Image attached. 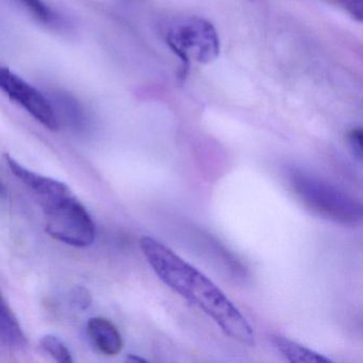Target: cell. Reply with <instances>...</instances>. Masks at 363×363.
<instances>
[{
	"instance_id": "16",
	"label": "cell",
	"mask_w": 363,
	"mask_h": 363,
	"mask_svg": "<svg viewBox=\"0 0 363 363\" xmlns=\"http://www.w3.org/2000/svg\"><path fill=\"white\" fill-rule=\"evenodd\" d=\"M128 361H133V362H146L145 359L141 358V357L131 356L128 357Z\"/></svg>"
},
{
	"instance_id": "7",
	"label": "cell",
	"mask_w": 363,
	"mask_h": 363,
	"mask_svg": "<svg viewBox=\"0 0 363 363\" xmlns=\"http://www.w3.org/2000/svg\"><path fill=\"white\" fill-rule=\"evenodd\" d=\"M88 333L97 350L106 356H116L123 350V337L113 323L107 318H92L88 323Z\"/></svg>"
},
{
	"instance_id": "11",
	"label": "cell",
	"mask_w": 363,
	"mask_h": 363,
	"mask_svg": "<svg viewBox=\"0 0 363 363\" xmlns=\"http://www.w3.org/2000/svg\"><path fill=\"white\" fill-rule=\"evenodd\" d=\"M18 1L39 22L48 24L54 20V14L43 0H18Z\"/></svg>"
},
{
	"instance_id": "8",
	"label": "cell",
	"mask_w": 363,
	"mask_h": 363,
	"mask_svg": "<svg viewBox=\"0 0 363 363\" xmlns=\"http://www.w3.org/2000/svg\"><path fill=\"white\" fill-rule=\"evenodd\" d=\"M0 343L16 350L25 348L28 344L18 318L10 309L1 293H0Z\"/></svg>"
},
{
	"instance_id": "2",
	"label": "cell",
	"mask_w": 363,
	"mask_h": 363,
	"mask_svg": "<svg viewBox=\"0 0 363 363\" xmlns=\"http://www.w3.org/2000/svg\"><path fill=\"white\" fill-rule=\"evenodd\" d=\"M286 177L299 201L314 213L343 225L362 220L361 203L335 184L297 167L289 169Z\"/></svg>"
},
{
	"instance_id": "10",
	"label": "cell",
	"mask_w": 363,
	"mask_h": 363,
	"mask_svg": "<svg viewBox=\"0 0 363 363\" xmlns=\"http://www.w3.org/2000/svg\"><path fill=\"white\" fill-rule=\"evenodd\" d=\"M40 343H41L42 348L58 362H73L71 352L59 337L52 335H44Z\"/></svg>"
},
{
	"instance_id": "5",
	"label": "cell",
	"mask_w": 363,
	"mask_h": 363,
	"mask_svg": "<svg viewBox=\"0 0 363 363\" xmlns=\"http://www.w3.org/2000/svg\"><path fill=\"white\" fill-rule=\"evenodd\" d=\"M0 90L46 128L58 130L59 120L50 101L7 67H0Z\"/></svg>"
},
{
	"instance_id": "15",
	"label": "cell",
	"mask_w": 363,
	"mask_h": 363,
	"mask_svg": "<svg viewBox=\"0 0 363 363\" xmlns=\"http://www.w3.org/2000/svg\"><path fill=\"white\" fill-rule=\"evenodd\" d=\"M8 199V190L5 184L0 182V201H5Z\"/></svg>"
},
{
	"instance_id": "14",
	"label": "cell",
	"mask_w": 363,
	"mask_h": 363,
	"mask_svg": "<svg viewBox=\"0 0 363 363\" xmlns=\"http://www.w3.org/2000/svg\"><path fill=\"white\" fill-rule=\"evenodd\" d=\"M344 8L346 11L350 12L352 16L359 22L362 21L363 16V0H337Z\"/></svg>"
},
{
	"instance_id": "3",
	"label": "cell",
	"mask_w": 363,
	"mask_h": 363,
	"mask_svg": "<svg viewBox=\"0 0 363 363\" xmlns=\"http://www.w3.org/2000/svg\"><path fill=\"white\" fill-rule=\"evenodd\" d=\"M167 45L182 61L179 80L184 82L190 69L191 60L199 65H210L220 55V39L211 23L203 18H189L179 21L169 28Z\"/></svg>"
},
{
	"instance_id": "12",
	"label": "cell",
	"mask_w": 363,
	"mask_h": 363,
	"mask_svg": "<svg viewBox=\"0 0 363 363\" xmlns=\"http://www.w3.org/2000/svg\"><path fill=\"white\" fill-rule=\"evenodd\" d=\"M347 141L354 156L358 160H361L362 159V129L360 127L352 129L347 133Z\"/></svg>"
},
{
	"instance_id": "6",
	"label": "cell",
	"mask_w": 363,
	"mask_h": 363,
	"mask_svg": "<svg viewBox=\"0 0 363 363\" xmlns=\"http://www.w3.org/2000/svg\"><path fill=\"white\" fill-rule=\"evenodd\" d=\"M6 163L10 171L18 179H20L25 186H28L33 193L38 195L42 203L52 201L56 197L71 193L69 186L63 182L46 176L40 175L30 169L23 167L20 162L16 160L9 154L4 155Z\"/></svg>"
},
{
	"instance_id": "13",
	"label": "cell",
	"mask_w": 363,
	"mask_h": 363,
	"mask_svg": "<svg viewBox=\"0 0 363 363\" xmlns=\"http://www.w3.org/2000/svg\"><path fill=\"white\" fill-rule=\"evenodd\" d=\"M72 303L74 305L77 306L80 309H86L89 306L91 305V296L89 294L88 291L84 288H76L75 290L72 292Z\"/></svg>"
},
{
	"instance_id": "9",
	"label": "cell",
	"mask_w": 363,
	"mask_h": 363,
	"mask_svg": "<svg viewBox=\"0 0 363 363\" xmlns=\"http://www.w3.org/2000/svg\"><path fill=\"white\" fill-rule=\"evenodd\" d=\"M272 343L284 354V358L293 363H327L330 359L314 350H309L296 342L286 337L275 335L272 337Z\"/></svg>"
},
{
	"instance_id": "1",
	"label": "cell",
	"mask_w": 363,
	"mask_h": 363,
	"mask_svg": "<svg viewBox=\"0 0 363 363\" xmlns=\"http://www.w3.org/2000/svg\"><path fill=\"white\" fill-rule=\"evenodd\" d=\"M140 247L155 273L167 286L203 310L225 335L254 347L256 341L252 326L207 276L154 238L142 237Z\"/></svg>"
},
{
	"instance_id": "4",
	"label": "cell",
	"mask_w": 363,
	"mask_h": 363,
	"mask_svg": "<svg viewBox=\"0 0 363 363\" xmlns=\"http://www.w3.org/2000/svg\"><path fill=\"white\" fill-rule=\"evenodd\" d=\"M43 206L50 237L74 247L92 245L96 237L94 222L72 192L45 201Z\"/></svg>"
}]
</instances>
